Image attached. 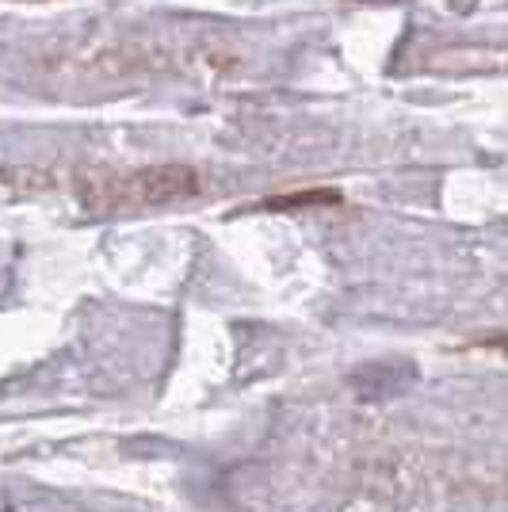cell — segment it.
Listing matches in <instances>:
<instances>
[{
  "instance_id": "obj_1",
  "label": "cell",
  "mask_w": 508,
  "mask_h": 512,
  "mask_svg": "<svg viewBox=\"0 0 508 512\" xmlns=\"http://www.w3.org/2000/svg\"><path fill=\"white\" fill-rule=\"evenodd\" d=\"M203 192V176L191 165H149L123 176H92L81 184L85 207L100 214H127L172 207Z\"/></svg>"
},
{
  "instance_id": "obj_2",
  "label": "cell",
  "mask_w": 508,
  "mask_h": 512,
  "mask_svg": "<svg viewBox=\"0 0 508 512\" xmlns=\"http://www.w3.org/2000/svg\"><path fill=\"white\" fill-rule=\"evenodd\" d=\"M344 195L337 188H310V192H287L268 199L272 211H310V207H340Z\"/></svg>"
}]
</instances>
